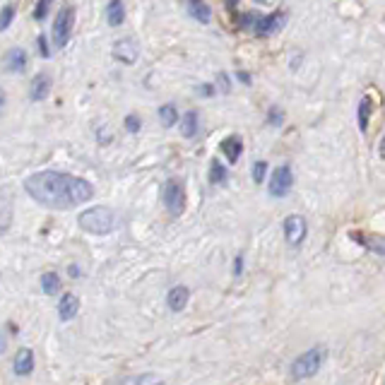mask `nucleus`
Instances as JSON below:
<instances>
[{"instance_id":"obj_1","label":"nucleus","mask_w":385,"mask_h":385,"mask_svg":"<svg viewBox=\"0 0 385 385\" xmlns=\"http://www.w3.org/2000/svg\"><path fill=\"white\" fill-rule=\"evenodd\" d=\"M25 190L34 202L48 209H75L94 197L89 181L63 171H39L25 181Z\"/></svg>"},{"instance_id":"obj_2","label":"nucleus","mask_w":385,"mask_h":385,"mask_svg":"<svg viewBox=\"0 0 385 385\" xmlns=\"http://www.w3.org/2000/svg\"><path fill=\"white\" fill-rule=\"evenodd\" d=\"M77 224H80V229L87 231V234L106 236L118 229V214L113 212L111 207L96 205V207L84 209L80 217H77Z\"/></svg>"},{"instance_id":"obj_3","label":"nucleus","mask_w":385,"mask_h":385,"mask_svg":"<svg viewBox=\"0 0 385 385\" xmlns=\"http://www.w3.org/2000/svg\"><path fill=\"white\" fill-rule=\"evenodd\" d=\"M325 356H327V347H311L308 352L299 354L296 359H294V364H292V369H289V373H292L294 381H306V378H313L315 373L320 371Z\"/></svg>"},{"instance_id":"obj_4","label":"nucleus","mask_w":385,"mask_h":385,"mask_svg":"<svg viewBox=\"0 0 385 385\" xmlns=\"http://www.w3.org/2000/svg\"><path fill=\"white\" fill-rule=\"evenodd\" d=\"M162 200H164V207L171 217H178L183 214L185 209V185L181 183L178 178H169L162 188Z\"/></svg>"},{"instance_id":"obj_5","label":"nucleus","mask_w":385,"mask_h":385,"mask_svg":"<svg viewBox=\"0 0 385 385\" xmlns=\"http://www.w3.org/2000/svg\"><path fill=\"white\" fill-rule=\"evenodd\" d=\"M243 27H253V32L260 34V37H270V34H275L277 30L282 27V22H285V17L280 13H273V15H265V17H258V15H243L241 17Z\"/></svg>"},{"instance_id":"obj_6","label":"nucleus","mask_w":385,"mask_h":385,"mask_svg":"<svg viewBox=\"0 0 385 385\" xmlns=\"http://www.w3.org/2000/svg\"><path fill=\"white\" fill-rule=\"evenodd\" d=\"M72 27H75V8L67 5V8L60 10L53 22V44L58 48H63L67 44V39H70V34H72Z\"/></svg>"},{"instance_id":"obj_7","label":"nucleus","mask_w":385,"mask_h":385,"mask_svg":"<svg viewBox=\"0 0 385 385\" xmlns=\"http://www.w3.org/2000/svg\"><path fill=\"white\" fill-rule=\"evenodd\" d=\"M285 239L289 246H301L304 239H306V231H308V226H306V219L301 217V214H289V217L285 219Z\"/></svg>"},{"instance_id":"obj_8","label":"nucleus","mask_w":385,"mask_h":385,"mask_svg":"<svg viewBox=\"0 0 385 385\" xmlns=\"http://www.w3.org/2000/svg\"><path fill=\"white\" fill-rule=\"evenodd\" d=\"M292 185H294L292 169H289V167H277L275 171H273V176H270L268 190H270V195H273V197H285L287 192L292 190Z\"/></svg>"},{"instance_id":"obj_9","label":"nucleus","mask_w":385,"mask_h":385,"mask_svg":"<svg viewBox=\"0 0 385 385\" xmlns=\"http://www.w3.org/2000/svg\"><path fill=\"white\" fill-rule=\"evenodd\" d=\"M34 371H37V356H34V349L22 347L13 359V373L20 378H27V376H32Z\"/></svg>"},{"instance_id":"obj_10","label":"nucleus","mask_w":385,"mask_h":385,"mask_svg":"<svg viewBox=\"0 0 385 385\" xmlns=\"http://www.w3.org/2000/svg\"><path fill=\"white\" fill-rule=\"evenodd\" d=\"M138 56H140V48L133 39H121V41L113 44V58L121 60V63L133 65L135 60H138Z\"/></svg>"},{"instance_id":"obj_11","label":"nucleus","mask_w":385,"mask_h":385,"mask_svg":"<svg viewBox=\"0 0 385 385\" xmlns=\"http://www.w3.org/2000/svg\"><path fill=\"white\" fill-rule=\"evenodd\" d=\"M77 313H80V296L72 292H65L58 301V318L63 322H70L77 318Z\"/></svg>"},{"instance_id":"obj_12","label":"nucleus","mask_w":385,"mask_h":385,"mask_svg":"<svg viewBox=\"0 0 385 385\" xmlns=\"http://www.w3.org/2000/svg\"><path fill=\"white\" fill-rule=\"evenodd\" d=\"M349 239L361 243L364 248L378 253V256H385V236H376V234H366V231H349Z\"/></svg>"},{"instance_id":"obj_13","label":"nucleus","mask_w":385,"mask_h":385,"mask_svg":"<svg viewBox=\"0 0 385 385\" xmlns=\"http://www.w3.org/2000/svg\"><path fill=\"white\" fill-rule=\"evenodd\" d=\"M188 301H190V289L188 287L176 285V287L169 289V294H167L169 311H174V313H181V311H183L185 306H188Z\"/></svg>"},{"instance_id":"obj_14","label":"nucleus","mask_w":385,"mask_h":385,"mask_svg":"<svg viewBox=\"0 0 385 385\" xmlns=\"http://www.w3.org/2000/svg\"><path fill=\"white\" fill-rule=\"evenodd\" d=\"M106 385H164V381H162V376L147 371V373H133V376L116 378V381H111Z\"/></svg>"},{"instance_id":"obj_15","label":"nucleus","mask_w":385,"mask_h":385,"mask_svg":"<svg viewBox=\"0 0 385 385\" xmlns=\"http://www.w3.org/2000/svg\"><path fill=\"white\" fill-rule=\"evenodd\" d=\"M3 65L5 70L10 72H22L27 67V53L25 48H10L8 53L3 56Z\"/></svg>"},{"instance_id":"obj_16","label":"nucleus","mask_w":385,"mask_h":385,"mask_svg":"<svg viewBox=\"0 0 385 385\" xmlns=\"http://www.w3.org/2000/svg\"><path fill=\"white\" fill-rule=\"evenodd\" d=\"M219 150L224 152V157H226V159H229V164H236V162H239V157H241V152H243V143H241V138H236V135H231V138L222 140V145H219Z\"/></svg>"},{"instance_id":"obj_17","label":"nucleus","mask_w":385,"mask_h":385,"mask_svg":"<svg viewBox=\"0 0 385 385\" xmlns=\"http://www.w3.org/2000/svg\"><path fill=\"white\" fill-rule=\"evenodd\" d=\"M60 289H63V280H60L58 273L48 270V273L41 275V292L46 296H56V294H60Z\"/></svg>"},{"instance_id":"obj_18","label":"nucleus","mask_w":385,"mask_h":385,"mask_svg":"<svg viewBox=\"0 0 385 385\" xmlns=\"http://www.w3.org/2000/svg\"><path fill=\"white\" fill-rule=\"evenodd\" d=\"M10 224H13V200L8 192H0V234H5Z\"/></svg>"},{"instance_id":"obj_19","label":"nucleus","mask_w":385,"mask_h":385,"mask_svg":"<svg viewBox=\"0 0 385 385\" xmlns=\"http://www.w3.org/2000/svg\"><path fill=\"white\" fill-rule=\"evenodd\" d=\"M51 92V80L46 75H37L32 82V89H30V96L32 101H44Z\"/></svg>"},{"instance_id":"obj_20","label":"nucleus","mask_w":385,"mask_h":385,"mask_svg":"<svg viewBox=\"0 0 385 385\" xmlns=\"http://www.w3.org/2000/svg\"><path fill=\"white\" fill-rule=\"evenodd\" d=\"M123 17H126V10H123L121 0H111L109 8H106V20H109L111 27H121L123 25Z\"/></svg>"},{"instance_id":"obj_21","label":"nucleus","mask_w":385,"mask_h":385,"mask_svg":"<svg viewBox=\"0 0 385 385\" xmlns=\"http://www.w3.org/2000/svg\"><path fill=\"white\" fill-rule=\"evenodd\" d=\"M188 10H190V15L195 17L197 22H202V25H207L209 17H212V13H209L205 0H188Z\"/></svg>"},{"instance_id":"obj_22","label":"nucleus","mask_w":385,"mask_h":385,"mask_svg":"<svg viewBox=\"0 0 385 385\" xmlns=\"http://www.w3.org/2000/svg\"><path fill=\"white\" fill-rule=\"evenodd\" d=\"M181 133H183V138H192V135L197 133V113L195 111H188L183 116V121H181Z\"/></svg>"},{"instance_id":"obj_23","label":"nucleus","mask_w":385,"mask_h":385,"mask_svg":"<svg viewBox=\"0 0 385 385\" xmlns=\"http://www.w3.org/2000/svg\"><path fill=\"white\" fill-rule=\"evenodd\" d=\"M226 181V169L224 164L219 159H212V164H209V183L212 185H219Z\"/></svg>"},{"instance_id":"obj_24","label":"nucleus","mask_w":385,"mask_h":385,"mask_svg":"<svg viewBox=\"0 0 385 385\" xmlns=\"http://www.w3.org/2000/svg\"><path fill=\"white\" fill-rule=\"evenodd\" d=\"M159 121H162L167 128L176 126V121H178V111H176V106H174V104H164L162 109H159Z\"/></svg>"},{"instance_id":"obj_25","label":"nucleus","mask_w":385,"mask_h":385,"mask_svg":"<svg viewBox=\"0 0 385 385\" xmlns=\"http://www.w3.org/2000/svg\"><path fill=\"white\" fill-rule=\"evenodd\" d=\"M369 116H371V99L366 96V99L359 101V128H361V133L369 130Z\"/></svg>"},{"instance_id":"obj_26","label":"nucleus","mask_w":385,"mask_h":385,"mask_svg":"<svg viewBox=\"0 0 385 385\" xmlns=\"http://www.w3.org/2000/svg\"><path fill=\"white\" fill-rule=\"evenodd\" d=\"M13 17H15V8L13 5H5V10L0 13V32L8 30V27L13 25Z\"/></svg>"},{"instance_id":"obj_27","label":"nucleus","mask_w":385,"mask_h":385,"mask_svg":"<svg viewBox=\"0 0 385 385\" xmlns=\"http://www.w3.org/2000/svg\"><path fill=\"white\" fill-rule=\"evenodd\" d=\"M265 174H268V164H265V162L253 164V181H256V183H263Z\"/></svg>"},{"instance_id":"obj_28","label":"nucleus","mask_w":385,"mask_h":385,"mask_svg":"<svg viewBox=\"0 0 385 385\" xmlns=\"http://www.w3.org/2000/svg\"><path fill=\"white\" fill-rule=\"evenodd\" d=\"M51 3H53V0H39L37 8H34V17H37V20H44L51 8Z\"/></svg>"},{"instance_id":"obj_29","label":"nucleus","mask_w":385,"mask_h":385,"mask_svg":"<svg viewBox=\"0 0 385 385\" xmlns=\"http://www.w3.org/2000/svg\"><path fill=\"white\" fill-rule=\"evenodd\" d=\"M126 128L130 130V133H138V130H140V118L138 116H128L126 118Z\"/></svg>"},{"instance_id":"obj_30","label":"nucleus","mask_w":385,"mask_h":385,"mask_svg":"<svg viewBox=\"0 0 385 385\" xmlns=\"http://www.w3.org/2000/svg\"><path fill=\"white\" fill-rule=\"evenodd\" d=\"M270 123H273V126H280V123H282L280 109H270Z\"/></svg>"},{"instance_id":"obj_31","label":"nucleus","mask_w":385,"mask_h":385,"mask_svg":"<svg viewBox=\"0 0 385 385\" xmlns=\"http://www.w3.org/2000/svg\"><path fill=\"white\" fill-rule=\"evenodd\" d=\"M241 270H243V256H236V260H234V275L239 277Z\"/></svg>"},{"instance_id":"obj_32","label":"nucleus","mask_w":385,"mask_h":385,"mask_svg":"<svg viewBox=\"0 0 385 385\" xmlns=\"http://www.w3.org/2000/svg\"><path fill=\"white\" fill-rule=\"evenodd\" d=\"M67 275H70V277H72V280H77V277H80V275H82V270H80V268H77V265H70V268H67Z\"/></svg>"},{"instance_id":"obj_33","label":"nucleus","mask_w":385,"mask_h":385,"mask_svg":"<svg viewBox=\"0 0 385 385\" xmlns=\"http://www.w3.org/2000/svg\"><path fill=\"white\" fill-rule=\"evenodd\" d=\"M39 51H41V56H44V58H46V56H48V46H46V39H39Z\"/></svg>"},{"instance_id":"obj_34","label":"nucleus","mask_w":385,"mask_h":385,"mask_svg":"<svg viewBox=\"0 0 385 385\" xmlns=\"http://www.w3.org/2000/svg\"><path fill=\"white\" fill-rule=\"evenodd\" d=\"M5 347H8V335H5V330L0 332V354L5 352Z\"/></svg>"},{"instance_id":"obj_35","label":"nucleus","mask_w":385,"mask_h":385,"mask_svg":"<svg viewBox=\"0 0 385 385\" xmlns=\"http://www.w3.org/2000/svg\"><path fill=\"white\" fill-rule=\"evenodd\" d=\"M5 113V92L0 89V116Z\"/></svg>"},{"instance_id":"obj_36","label":"nucleus","mask_w":385,"mask_h":385,"mask_svg":"<svg viewBox=\"0 0 385 385\" xmlns=\"http://www.w3.org/2000/svg\"><path fill=\"white\" fill-rule=\"evenodd\" d=\"M378 152H381V157L385 159V135H383V140H381V147H378Z\"/></svg>"},{"instance_id":"obj_37","label":"nucleus","mask_w":385,"mask_h":385,"mask_svg":"<svg viewBox=\"0 0 385 385\" xmlns=\"http://www.w3.org/2000/svg\"><path fill=\"white\" fill-rule=\"evenodd\" d=\"M239 80H243L246 84H251V82H248V80H251V77H248V72H239Z\"/></svg>"},{"instance_id":"obj_38","label":"nucleus","mask_w":385,"mask_h":385,"mask_svg":"<svg viewBox=\"0 0 385 385\" xmlns=\"http://www.w3.org/2000/svg\"><path fill=\"white\" fill-rule=\"evenodd\" d=\"M236 3H239V0H229V8L234 10V8H236Z\"/></svg>"},{"instance_id":"obj_39","label":"nucleus","mask_w":385,"mask_h":385,"mask_svg":"<svg viewBox=\"0 0 385 385\" xmlns=\"http://www.w3.org/2000/svg\"><path fill=\"white\" fill-rule=\"evenodd\" d=\"M258 3H263V0H258Z\"/></svg>"}]
</instances>
